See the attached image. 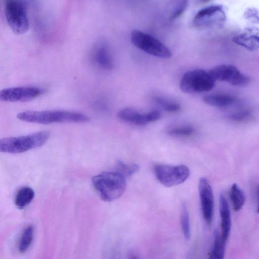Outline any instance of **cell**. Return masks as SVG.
<instances>
[{"label": "cell", "instance_id": "8fae6325", "mask_svg": "<svg viewBox=\"0 0 259 259\" xmlns=\"http://www.w3.org/2000/svg\"><path fill=\"white\" fill-rule=\"evenodd\" d=\"M198 190L202 216L205 223L209 225L213 219L214 197L211 185L206 178L200 179Z\"/></svg>", "mask_w": 259, "mask_h": 259}, {"label": "cell", "instance_id": "603a6c76", "mask_svg": "<svg viewBox=\"0 0 259 259\" xmlns=\"http://www.w3.org/2000/svg\"><path fill=\"white\" fill-rule=\"evenodd\" d=\"M155 101L166 111L176 112L180 110L181 107L179 104L167 100L161 97L155 98Z\"/></svg>", "mask_w": 259, "mask_h": 259}, {"label": "cell", "instance_id": "2e32d148", "mask_svg": "<svg viewBox=\"0 0 259 259\" xmlns=\"http://www.w3.org/2000/svg\"><path fill=\"white\" fill-rule=\"evenodd\" d=\"M203 101L212 107L226 108L233 105L236 102V99L229 95L215 94L204 96Z\"/></svg>", "mask_w": 259, "mask_h": 259}, {"label": "cell", "instance_id": "44dd1931", "mask_svg": "<svg viewBox=\"0 0 259 259\" xmlns=\"http://www.w3.org/2000/svg\"><path fill=\"white\" fill-rule=\"evenodd\" d=\"M181 224L185 238L189 240L191 237V229L189 212L186 205L183 203L181 212Z\"/></svg>", "mask_w": 259, "mask_h": 259}, {"label": "cell", "instance_id": "83f0119b", "mask_svg": "<svg viewBox=\"0 0 259 259\" xmlns=\"http://www.w3.org/2000/svg\"><path fill=\"white\" fill-rule=\"evenodd\" d=\"M257 197H258V204L257 208V213H259V187H258V188L257 189Z\"/></svg>", "mask_w": 259, "mask_h": 259}, {"label": "cell", "instance_id": "30bf717a", "mask_svg": "<svg viewBox=\"0 0 259 259\" xmlns=\"http://www.w3.org/2000/svg\"><path fill=\"white\" fill-rule=\"evenodd\" d=\"M226 20V14L223 7L211 5L200 10L195 15L193 22L199 27L220 25Z\"/></svg>", "mask_w": 259, "mask_h": 259}, {"label": "cell", "instance_id": "7c38bea8", "mask_svg": "<svg viewBox=\"0 0 259 259\" xmlns=\"http://www.w3.org/2000/svg\"><path fill=\"white\" fill-rule=\"evenodd\" d=\"M117 116L125 122L137 125H143L158 120L160 117V114L157 111L140 113L133 108H125L118 111Z\"/></svg>", "mask_w": 259, "mask_h": 259}, {"label": "cell", "instance_id": "e0dca14e", "mask_svg": "<svg viewBox=\"0 0 259 259\" xmlns=\"http://www.w3.org/2000/svg\"><path fill=\"white\" fill-rule=\"evenodd\" d=\"M34 196V192L31 188L27 186L21 187L16 193L15 205L19 208H24L31 202Z\"/></svg>", "mask_w": 259, "mask_h": 259}, {"label": "cell", "instance_id": "9a60e30c", "mask_svg": "<svg viewBox=\"0 0 259 259\" xmlns=\"http://www.w3.org/2000/svg\"><path fill=\"white\" fill-rule=\"evenodd\" d=\"M219 208L221 218V234L223 238L227 241L231 231V219L229 206L223 194H221L220 197Z\"/></svg>", "mask_w": 259, "mask_h": 259}, {"label": "cell", "instance_id": "7402d4cb", "mask_svg": "<svg viewBox=\"0 0 259 259\" xmlns=\"http://www.w3.org/2000/svg\"><path fill=\"white\" fill-rule=\"evenodd\" d=\"M139 169V166L137 164H128L121 161H118L117 163V171L125 178L131 177Z\"/></svg>", "mask_w": 259, "mask_h": 259}, {"label": "cell", "instance_id": "d4e9b609", "mask_svg": "<svg viewBox=\"0 0 259 259\" xmlns=\"http://www.w3.org/2000/svg\"><path fill=\"white\" fill-rule=\"evenodd\" d=\"M187 6V1H179L174 8V9L170 15V19L174 20L180 17L185 11Z\"/></svg>", "mask_w": 259, "mask_h": 259}, {"label": "cell", "instance_id": "4316f807", "mask_svg": "<svg viewBox=\"0 0 259 259\" xmlns=\"http://www.w3.org/2000/svg\"><path fill=\"white\" fill-rule=\"evenodd\" d=\"M246 18H252L259 23V15L257 12L254 9H249L247 10L245 14Z\"/></svg>", "mask_w": 259, "mask_h": 259}, {"label": "cell", "instance_id": "ba28073f", "mask_svg": "<svg viewBox=\"0 0 259 259\" xmlns=\"http://www.w3.org/2000/svg\"><path fill=\"white\" fill-rule=\"evenodd\" d=\"M215 80L228 82L236 86L247 84L249 78L232 65H221L209 70Z\"/></svg>", "mask_w": 259, "mask_h": 259}, {"label": "cell", "instance_id": "4fadbf2b", "mask_svg": "<svg viewBox=\"0 0 259 259\" xmlns=\"http://www.w3.org/2000/svg\"><path fill=\"white\" fill-rule=\"evenodd\" d=\"M91 59L95 65L102 69L110 70L113 67L109 51L104 42H99L94 46L91 52Z\"/></svg>", "mask_w": 259, "mask_h": 259}, {"label": "cell", "instance_id": "d6986e66", "mask_svg": "<svg viewBox=\"0 0 259 259\" xmlns=\"http://www.w3.org/2000/svg\"><path fill=\"white\" fill-rule=\"evenodd\" d=\"M34 237V228L32 225L27 226L22 231L18 244V251L25 252L30 247Z\"/></svg>", "mask_w": 259, "mask_h": 259}, {"label": "cell", "instance_id": "6da1fadb", "mask_svg": "<svg viewBox=\"0 0 259 259\" xmlns=\"http://www.w3.org/2000/svg\"><path fill=\"white\" fill-rule=\"evenodd\" d=\"M17 118L23 121L39 124L85 123L90 121L87 115L77 112L62 110H28L19 113Z\"/></svg>", "mask_w": 259, "mask_h": 259}, {"label": "cell", "instance_id": "484cf974", "mask_svg": "<svg viewBox=\"0 0 259 259\" xmlns=\"http://www.w3.org/2000/svg\"><path fill=\"white\" fill-rule=\"evenodd\" d=\"M251 116L249 111L243 110L236 112L229 115V118L236 121H242L248 119Z\"/></svg>", "mask_w": 259, "mask_h": 259}, {"label": "cell", "instance_id": "f1b7e54d", "mask_svg": "<svg viewBox=\"0 0 259 259\" xmlns=\"http://www.w3.org/2000/svg\"><path fill=\"white\" fill-rule=\"evenodd\" d=\"M131 259H138V258L137 257V256L134 255V256H133L131 258Z\"/></svg>", "mask_w": 259, "mask_h": 259}, {"label": "cell", "instance_id": "5bb4252c", "mask_svg": "<svg viewBox=\"0 0 259 259\" xmlns=\"http://www.w3.org/2000/svg\"><path fill=\"white\" fill-rule=\"evenodd\" d=\"M233 41L249 51L255 50L259 48V29L247 27L241 33L234 36Z\"/></svg>", "mask_w": 259, "mask_h": 259}, {"label": "cell", "instance_id": "ffe728a7", "mask_svg": "<svg viewBox=\"0 0 259 259\" xmlns=\"http://www.w3.org/2000/svg\"><path fill=\"white\" fill-rule=\"evenodd\" d=\"M230 198L233 208L236 211L242 208L246 199L245 193L236 184H234L230 189Z\"/></svg>", "mask_w": 259, "mask_h": 259}, {"label": "cell", "instance_id": "cb8c5ba5", "mask_svg": "<svg viewBox=\"0 0 259 259\" xmlns=\"http://www.w3.org/2000/svg\"><path fill=\"white\" fill-rule=\"evenodd\" d=\"M194 131V127L192 126L183 125L170 128L168 131V134L176 137H188L192 135Z\"/></svg>", "mask_w": 259, "mask_h": 259}, {"label": "cell", "instance_id": "5b68a950", "mask_svg": "<svg viewBox=\"0 0 259 259\" xmlns=\"http://www.w3.org/2000/svg\"><path fill=\"white\" fill-rule=\"evenodd\" d=\"M5 14L7 24L17 34L25 33L29 28V22L26 4L18 0L7 1Z\"/></svg>", "mask_w": 259, "mask_h": 259}, {"label": "cell", "instance_id": "7a4b0ae2", "mask_svg": "<svg viewBox=\"0 0 259 259\" xmlns=\"http://www.w3.org/2000/svg\"><path fill=\"white\" fill-rule=\"evenodd\" d=\"M92 182L101 198L105 201H111L121 197L126 187L125 178L117 171L98 174L93 177Z\"/></svg>", "mask_w": 259, "mask_h": 259}, {"label": "cell", "instance_id": "9c48e42d", "mask_svg": "<svg viewBox=\"0 0 259 259\" xmlns=\"http://www.w3.org/2000/svg\"><path fill=\"white\" fill-rule=\"evenodd\" d=\"M42 89L35 86H21L4 89L0 92V99L10 102H26L42 94Z\"/></svg>", "mask_w": 259, "mask_h": 259}, {"label": "cell", "instance_id": "277c9868", "mask_svg": "<svg viewBox=\"0 0 259 259\" xmlns=\"http://www.w3.org/2000/svg\"><path fill=\"white\" fill-rule=\"evenodd\" d=\"M215 81L209 71L197 69L183 75L180 88L183 92L188 94L206 92L214 88Z\"/></svg>", "mask_w": 259, "mask_h": 259}, {"label": "cell", "instance_id": "52a82bcc", "mask_svg": "<svg viewBox=\"0 0 259 259\" xmlns=\"http://www.w3.org/2000/svg\"><path fill=\"white\" fill-rule=\"evenodd\" d=\"M154 171L158 181L167 187L183 183L190 175V170L185 165L156 164Z\"/></svg>", "mask_w": 259, "mask_h": 259}, {"label": "cell", "instance_id": "3957f363", "mask_svg": "<svg viewBox=\"0 0 259 259\" xmlns=\"http://www.w3.org/2000/svg\"><path fill=\"white\" fill-rule=\"evenodd\" d=\"M50 133L40 131L17 137H9L0 140V151L17 154L40 147L49 140Z\"/></svg>", "mask_w": 259, "mask_h": 259}, {"label": "cell", "instance_id": "8992f818", "mask_svg": "<svg viewBox=\"0 0 259 259\" xmlns=\"http://www.w3.org/2000/svg\"><path fill=\"white\" fill-rule=\"evenodd\" d=\"M131 39L133 44L139 50L155 57L168 59L171 52L162 42L152 35L135 29L132 31Z\"/></svg>", "mask_w": 259, "mask_h": 259}, {"label": "cell", "instance_id": "ac0fdd59", "mask_svg": "<svg viewBox=\"0 0 259 259\" xmlns=\"http://www.w3.org/2000/svg\"><path fill=\"white\" fill-rule=\"evenodd\" d=\"M226 241L221 234L216 230L214 234L213 244L208 259H224Z\"/></svg>", "mask_w": 259, "mask_h": 259}]
</instances>
